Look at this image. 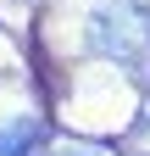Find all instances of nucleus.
<instances>
[{
  "instance_id": "nucleus-2",
  "label": "nucleus",
  "mask_w": 150,
  "mask_h": 156,
  "mask_svg": "<svg viewBox=\"0 0 150 156\" xmlns=\"http://www.w3.org/2000/svg\"><path fill=\"white\" fill-rule=\"evenodd\" d=\"M45 117H6L0 123V156H39Z\"/></svg>"
},
{
  "instance_id": "nucleus-1",
  "label": "nucleus",
  "mask_w": 150,
  "mask_h": 156,
  "mask_svg": "<svg viewBox=\"0 0 150 156\" xmlns=\"http://www.w3.org/2000/svg\"><path fill=\"white\" fill-rule=\"evenodd\" d=\"M89 45L122 67H150V6L145 0H100L89 11Z\"/></svg>"
}]
</instances>
